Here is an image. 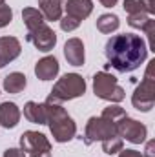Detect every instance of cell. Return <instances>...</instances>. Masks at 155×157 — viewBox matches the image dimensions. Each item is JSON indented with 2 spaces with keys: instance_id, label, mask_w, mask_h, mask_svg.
I'll list each match as a JSON object with an SVG mask.
<instances>
[{
  "instance_id": "cell-17",
  "label": "cell",
  "mask_w": 155,
  "mask_h": 157,
  "mask_svg": "<svg viewBox=\"0 0 155 157\" xmlns=\"http://www.w3.org/2000/svg\"><path fill=\"white\" fill-rule=\"evenodd\" d=\"M26 84H28L26 75L20 71H13V73L6 75V78H4V90L7 93H20L26 88Z\"/></svg>"
},
{
  "instance_id": "cell-29",
  "label": "cell",
  "mask_w": 155,
  "mask_h": 157,
  "mask_svg": "<svg viewBox=\"0 0 155 157\" xmlns=\"http://www.w3.org/2000/svg\"><path fill=\"white\" fill-rule=\"evenodd\" d=\"M155 141H148V144H146V154L142 157H155Z\"/></svg>"
},
{
  "instance_id": "cell-14",
  "label": "cell",
  "mask_w": 155,
  "mask_h": 157,
  "mask_svg": "<svg viewBox=\"0 0 155 157\" xmlns=\"http://www.w3.org/2000/svg\"><path fill=\"white\" fill-rule=\"evenodd\" d=\"M64 9H66V15H70V17H73V18L82 22L84 18H88L91 15L93 2L91 0H68Z\"/></svg>"
},
{
  "instance_id": "cell-21",
  "label": "cell",
  "mask_w": 155,
  "mask_h": 157,
  "mask_svg": "<svg viewBox=\"0 0 155 157\" xmlns=\"http://www.w3.org/2000/svg\"><path fill=\"white\" fill-rule=\"evenodd\" d=\"M124 146V139H120L119 135H113L106 141H102V152L108 154V155H113V154H119Z\"/></svg>"
},
{
  "instance_id": "cell-13",
  "label": "cell",
  "mask_w": 155,
  "mask_h": 157,
  "mask_svg": "<svg viewBox=\"0 0 155 157\" xmlns=\"http://www.w3.org/2000/svg\"><path fill=\"white\" fill-rule=\"evenodd\" d=\"M64 57L71 66H82L84 64V44H82V40L77 39V37L66 40Z\"/></svg>"
},
{
  "instance_id": "cell-24",
  "label": "cell",
  "mask_w": 155,
  "mask_h": 157,
  "mask_svg": "<svg viewBox=\"0 0 155 157\" xmlns=\"http://www.w3.org/2000/svg\"><path fill=\"white\" fill-rule=\"evenodd\" d=\"M13 20V9L6 4H0V28L9 26Z\"/></svg>"
},
{
  "instance_id": "cell-12",
  "label": "cell",
  "mask_w": 155,
  "mask_h": 157,
  "mask_svg": "<svg viewBox=\"0 0 155 157\" xmlns=\"http://www.w3.org/2000/svg\"><path fill=\"white\" fill-rule=\"evenodd\" d=\"M68 0H39V11L42 13L44 20L57 22L62 18V11Z\"/></svg>"
},
{
  "instance_id": "cell-32",
  "label": "cell",
  "mask_w": 155,
  "mask_h": 157,
  "mask_svg": "<svg viewBox=\"0 0 155 157\" xmlns=\"http://www.w3.org/2000/svg\"><path fill=\"white\" fill-rule=\"evenodd\" d=\"M4 2H6V0H0V4H4Z\"/></svg>"
},
{
  "instance_id": "cell-15",
  "label": "cell",
  "mask_w": 155,
  "mask_h": 157,
  "mask_svg": "<svg viewBox=\"0 0 155 157\" xmlns=\"http://www.w3.org/2000/svg\"><path fill=\"white\" fill-rule=\"evenodd\" d=\"M20 108L15 102H2L0 104V126L4 128H15L20 121Z\"/></svg>"
},
{
  "instance_id": "cell-27",
  "label": "cell",
  "mask_w": 155,
  "mask_h": 157,
  "mask_svg": "<svg viewBox=\"0 0 155 157\" xmlns=\"http://www.w3.org/2000/svg\"><path fill=\"white\" fill-rule=\"evenodd\" d=\"M4 157H26L22 148H7L4 152Z\"/></svg>"
},
{
  "instance_id": "cell-3",
  "label": "cell",
  "mask_w": 155,
  "mask_h": 157,
  "mask_svg": "<svg viewBox=\"0 0 155 157\" xmlns=\"http://www.w3.org/2000/svg\"><path fill=\"white\" fill-rule=\"evenodd\" d=\"M84 93H86V80L82 78V75H78V73H66L64 77H60L55 82V86H53V90H51V93H49V97L46 101L60 104V102L73 101L77 97H82Z\"/></svg>"
},
{
  "instance_id": "cell-11",
  "label": "cell",
  "mask_w": 155,
  "mask_h": 157,
  "mask_svg": "<svg viewBox=\"0 0 155 157\" xmlns=\"http://www.w3.org/2000/svg\"><path fill=\"white\" fill-rule=\"evenodd\" d=\"M59 70H60V64L51 55L42 57L39 62L35 64V75L40 80H51V78H55L59 75Z\"/></svg>"
},
{
  "instance_id": "cell-28",
  "label": "cell",
  "mask_w": 155,
  "mask_h": 157,
  "mask_svg": "<svg viewBox=\"0 0 155 157\" xmlns=\"http://www.w3.org/2000/svg\"><path fill=\"white\" fill-rule=\"evenodd\" d=\"M119 157H142V154L141 152H137V150H120L119 152Z\"/></svg>"
},
{
  "instance_id": "cell-25",
  "label": "cell",
  "mask_w": 155,
  "mask_h": 157,
  "mask_svg": "<svg viewBox=\"0 0 155 157\" xmlns=\"http://www.w3.org/2000/svg\"><path fill=\"white\" fill-rule=\"evenodd\" d=\"M122 7H124V11H126L128 15H133V13H144V11L141 9L139 0H124V2H122Z\"/></svg>"
},
{
  "instance_id": "cell-8",
  "label": "cell",
  "mask_w": 155,
  "mask_h": 157,
  "mask_svg": "<svg viewBox=\"0 0 155 157\" xmlns=\"http://www.w3.org/2000/svg\"><path fill=\"white\" fill-rule=\"evenodd\" d=\"M20 148L24 150V154H29V155H39V154H47L51 152V143L49 139L39 133V132H33V130H28L20 135Z\"/></svg>"
},
{
  "instance_id": "cell-5",
  "label": "cell",
  "mask_w": 155,
  "mask_h": 157,
  "mask_svg": "<svg viewBox=\"0 0 155 157\" xmlns=\"http://www.w3.org/2000/svg\"><path fill=\"white\" fill-rule=\"evenodd\" d=\"M93 91L99 99L110 102H120L126 97L124 90L117 82V77L108 71H99L93 75Z\"/></svg>"
},
{
  "instance_id": "cell-9",
  "label": "cell",
  "mask_w": 155,
  "mask_h": 157,
  "mask_svg": "<svg viewBox=\"0 0 155 157\" xmlns=\"http://www.w3.org/2000/svg\"><path fill=\"white\" fill-rule=\"evenodd\" d=\"M26 40L31 42L39 51L47 53V51H51V49L55 48V44H57V33H55L47 24H42V26H39L37 29L28 31Z\"/></svg>"
},
{
  "instance_id": "cell-19",
  "label": "cell",
  "mask_w": 155,
  "mask_h": 157,
  "mask_svg": "<svg viewBox=\"0 0 155 157\" xmlns=\"http://www.w3.org/2000/svg\"><path fill=\"white\" fill-rule=\"evenodd\" d=\"M120 22H119V17L117 15H112V13H104L97 18V29L104 35H110L119 29Z\"/></svg>"
},
{
  "instance_id": "cell-22",
  "label": "cell",
  "mask_w": 155,
  "mask_h": 157,
  "mask_svg": "<svg viewBox=\"0 0 155 157\" xmlns=\"http://www.w3.org/2000/svg\"><path fill=\"white\" fill-rule=\"evenodd\" d=\"M150 20V15L146 13H133V15H128V24L135 29H142L146 26V22Z\"/></svg>"
},
{
  "instance_id": "cell-26",
  "label": "cell",
  "mask_w": 155,
  "mask_h": 157,
  "mask_svg": "<svg viewBox=\"0 0 155 157\" xmlns=\"http://www.w3.org/2000/svg\"><path fill=\"white\" fill-rule=\"evenodd\" d=\"M139 4L146 15H155V0H139Z\"/></svg>"
},
{
  "instance_id": "cell-23",
  "label": "cell",
  "mask_w": 155,
  "mask_h": 157,
  "mask_svg": "<svg viewBox=\"0 0 155 157\" xmlns=\"http://www.w3.org/2000/svg\"><path fill=\"white\" fill-rule=\"evenodd\" d=\"M59 22H60V29H62V31H66V33H70V31L77 29L78 26H80V20L73 18V17H70V15H64Z\"/></svg>"
},
{
  "instance_id": "cell-10",
  "label": "cell",
  "mask_w": 155,
  "mask_h": 157,
  "mask_svg": "<svg viewBox=\"0 0 155 157\" xmlns=\"http://www.w3.org/2000/svg\"><path fill=\"white\" fill-rule=\"evenodd\" d=\"M22 51L20 40L15 37H0V68H6L9 62L18 59Z\"/></svg>"
},
{
  "instance_id": "cell-20",
  "label": "cell",
  "mask_w": 155,
  "mask_h": 157,
  "mask_svg": "<svg viewBox=\"0 0 155 157\" xmlns=\"http://www.w3.org/2000/svg\"><path fill=\"white\" fill-rule=\"evenodd\" d=\"M100 117L110 121V122H113V124H117L122 117H126V110L120 108V106H117V104H112V106H108V108L102 110V115Z\"/></svg>"
},
{
  "instance_id": "cell-6",
  "label": "cell",
  "mask_w": 155,
  "mask_h": 157,
  "mask_svg": "<svg viewBox=\"0 0 155 157\" xmlns=\"http://www.w3.org/2000/svg\"><path fill=\"white\" fill-rule=\"evenodd\" d=\"M113 135H117V128L113 122L102 117H89V121L86 122V128H84V137H80V139H84V144L89 146L97 141L102 143Z\"/></svg>"
},
{
  "instance_id": "cell-31",
  "label": "cell",
  "mask_w": 155,
  "mask_h": 157,
  "mask_svg": "<svg viewBox=\"0 0 155 157\" xmlns=\"http://www.w3.org/2000/svg\"><path fill=\"white\" fill-rule=\"evenodd\" d=\"M29 157H51V154L47 152V154H39V155H29Z\"/></svg>"
},
{
  "instance_id": "cell-18",
  "label": "cell",
  "mask_w": 155,
  "mask_h": 157,
  "mask_svg": "<svg viewBox=\"0 0 155 157\" xmlns=\"http://www.w3.org/2000/svg\"><path fill=\"white\" fill-rule=\"evenodd\" d=\"M22 20H24L28 31H33V29H37L39 26L46 24L42 13H40L37 7H24V9H22Z\"/></svg>"
},
{
  "instance_id": "cell-16",
  "label": "cell",
  "mask_w": 155,
  "mask_h": 157,
  "mask_svg": "<svg viewBox=\"0 0 155 157\" xmlns=\"http://www.w3.org/2000/svg\"><path fill=\"white\" fill-rule=\"evenodd\" d=\"M24 117L29 122H33V124H46V108H44V104H39L35 101L26 102Z\"/></svg>"
},
{
  "instance_id": "cell-4",
  "label": "cell",
  "mask_w": 155,
  "mask_h": 157,
  "mask_svg": "<svg viewBox=\"0 0 155 157\" xmlns=\"http://www.w3.org/2000/svg\"><path fill=\"white\" fill-rule=\"evenodd\" d=\"M153 66L155 60H152L148 64V70H146V75L142 78V82L135 88V91L131 95V104L139 112H150L155 104V78L152 77Z\"/></svg>"
},
{
  "instance_id": "cell-7",
  "label": "cell",
  "mask_w": 155,
  "mask_h": 157,
  "mask_svg": "<svg viewBox=\"0 0 155 157\" xmlns=\"http://www.w3.org/2000/svg\"><path fill=\"white\" fill-rule=\"evenodd\" d=\"M115 128H117V135H119L120 139H126V141H130V143H133V144H141V143H144L146 137H148V128H146L142 122L128 117V115L120 119L115 124Z\"/></svg>"
},
{
  "instance_id": "cell-2",
  "label": "cell",
  "mask_w": 155,
  "mask_h": 157,
  "mask_svg": "<svg viewBox=\"0 0 155 157\" xmlns=\"http://www.w3.org/2000/svg\"><path fill=\"white\" fill-rule=\"evenodd\" d=\"M46 108V124L57 143H68L77 135V124L68 115V112L59 102H44Z\"/></svg>"
},
{
  "instance_id": "cell-30",
  "label": "cell",
  "mask_w": 155,
  "mask_h": 157,
  "mask_svg": "<svg viewBox=\"0 0 155 157\" xmlns=\"http://www.w3.org/2000/svg\"><path fill=\"white\" fill-rule=\"evenodd\" d=\"M99 2H100L104 7H113V6H115L119 0H99Z\"/></svg>"
},
{
  "instance_id": "cell-1",
  "label": "cell",
  "mask_w": 155,
  "mask_h": 157,
  "mask_svg": "<svg viewBox=\"0 0 155 157\" xmlns=\"http://www.w3.org/2000/svg\"><path fill=\"white\" fill-rule=\"evenodd\" d=\"M108 66L115 68L120 73H130L135 71L148 57V46L142 37L133 35V33H124L115 35L106 42L104 48Z\"/></svg>"
}]
</instances>
